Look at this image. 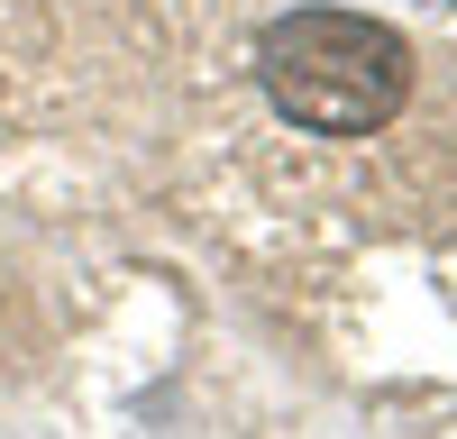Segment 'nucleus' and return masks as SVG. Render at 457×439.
Returning a JSON list of instances; mask_svg holds the SVG:
<instances>
[{"instance_id": "nucleus-1", "label": "nucleus", "mask_w": 457, "mask_h": 439, "mask_svg": "<svg viewBox=\"0 0 457 439\" xmlns=\"http://www.w3.org/2000/svg\"><path fill=\"white\" fill-rule=\"evenodd\" d=\"M256 83L302 137H375L411 101V46L366 10H293L256 37Z\"/></svg>"}]
</instances>
